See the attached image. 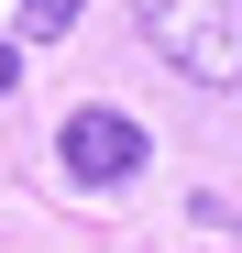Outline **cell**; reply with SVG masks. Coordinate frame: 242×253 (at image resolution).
<instances>
[{
    "instance_id": "6da1fadb",
    "label": "cell",
    "mask_w": 242,
    "mask_h": 253,
    "mask_svg": "<svg viewBox=\"0 0 242 253\" xmlns=\"http://www.w3.org/2000/svg\"><path fill=\"white\" fill-rule=\"evenodd\" d=\"M132 22L187 88H242V0H132Z\"/></svg>"
},
{
    "instance_id": "277c9868",
    "label": "cell",
    "mask_w": 242,
    "mask_h": 253,
    "mask_svg": "<svg viewBox=\"0 0 242 253\" xmlns=\"http://www.w3.org/2000/svg\"><path fill=\"white\" fill-rule=\"evenodd\" d=\"M11 77H22V44H0V99H11Z\"/></svg>"
},
{
    "instance_id": "3957f363",
    "label": "cell",
    "mask_w": 242,
    "mask_h": 253,
    "mask_svg": "<svg viewBox=\"0 0 242 253\" xmlns=\"http://www.w3.org/2000/svg\"><path fill=\"white\" fill-rule=\"evenodd\" d=\"M77 11H88V0H22V33L55 44V33H77Z\"/></svg>"
},
{
    "instance_id": "7a4b0ae2",
    "label": "cell",
    "mask_w": 242,
    "mask_h": 253,
    "mask_svg": "<svg viewBox=\"0 0 242 253\" xmlns=\"http://www.w3.org/2000/svg\"><path fill=\"white\" fill-rule=\"evenodd\" d=\"M55 165H66L77 187H132V176H143V121L110 110V99L66 110V121H55Z\"/></svg>"
}]
</instances>
